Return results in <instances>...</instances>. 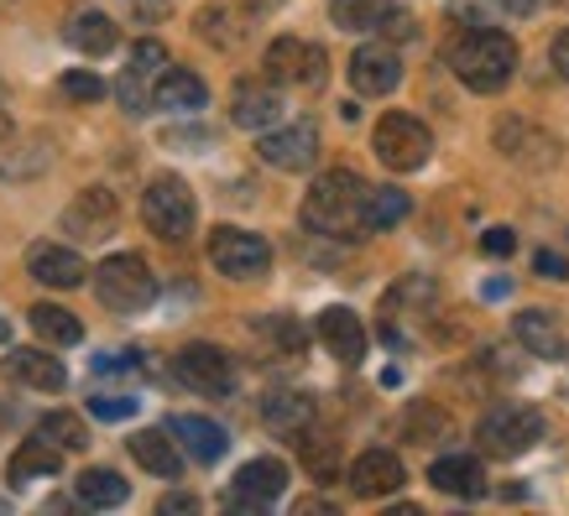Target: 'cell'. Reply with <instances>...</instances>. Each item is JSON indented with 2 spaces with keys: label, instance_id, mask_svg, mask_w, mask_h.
<instances>
[{
  "label": "cell",
  "instance_id": "cell-21",
  "mask_svg": "<svg viewBox=\"0 0 569 516\" xmlns=\"http://www.w3.org/2000/svg\"><path fill=\"white\" fill-rule=\"evenodd\" d=\"M168 428H173V438L183 444V454L199 459V465H214V459H224V448H230V433H224L220 423H209V417L178 413V417H168Z\"/></svg>",
  "mask_w": 569,
  "mask_h": 516
},
{
  "label": "cell",
  "instance_id": "cell-22",
  "mask_svg": "<svg viewBox=\"0 0 569 516\" xmlns=\"http://www.w3.org/2000/svg\"><path fill=\"white\" fill-rule=\"evenodd\" d=\"M131 459L141 469H152L162 480H178L183 475V454H178L173 428H137L131 433Z\"/></svg>",
  "mask_w": 569,
  "mask_h": 516
},
{
  "label": "cell",
  "instance_id": "cell-20",
  "mask_svg": "<svg viewBox=\"0 0 569 516\" xmlns=\"http://www.w3.org/2000/svg\"><path fill=\"white\" fill-rule=\"evenodd\" d=\"M277 115H282V94H277L267 79L261 84H236V100H230V121L241 125V131H272Z\"/></svg>",
  "mask_w": 569,
  "mask_h": 516
},
{
  "label": "cell",
  "instance_id": "cell-2",
  "mask_svg": "<svg viewBox=\"0 0 569 516\" xmlns=\"http://www.w3.org/2000/svg\"><path fill=\"white\" fill-rule=\"evenodd\" d=\"M449 69L466 89L476 94H497L507 89V79L518 73V42L497 27H470V32L455 37V48H449Z\"/></svg>",
  "mask_w": 569,
  "mask_h": 516
},
{
  "label": "cell",
  "instance_id": "cell-3",
  "mask_svg": "<svg viewBox=\"0 0 569 516\" xmlns=\"http://www.w3.org/2000/svg\"><path fill=\"white\" fill-rule=\"evenodd\" d=\"M94 297H100L110 313L131 318V313H147L157 303V276L137 251H121V256H110L94 266Z\"/></svg>",
  "mask_w": 569,
  "mask_h": 516
},
{
  "label": "cell",
  "instance_id": "cell-35",
  "mask_svg": "<svg viewBox=\"0 0 569 516\" xmlns=\"http://www.w3.org/2000/svg\"><path fill=\"white\" fill-rule=\"evenodd\" d=\"M408 220V193L402 189H371V224L377 230H392V224Z\"/></svg>",
  "mask_w": 569,
  "mask_h": 516
},
{
  "label": "cell",
  "instance_id": "cell-7",
  "mask_svg": "<svg viewBox=\"0 0 569 516\" xmlns=\"http://www.w3.org/2000/svg\"><path fill=\"white\" fill-rule=\"evenodd\" d=\"M209 261H214V272H224L230 282H257V276L272 272V245L251 235V230H230L220 224L214 235H209Z\"/></svg>",
  "mask_w": 569,
  "mask_h": 516
},
{
  "label": "cell",
  "instance_id": "cell-29",
  "mask_svg": "<svg viewBox=\"0 0 569 516\" xmlns=\"http://www.w3.org/2000/svg\"><path fill=\"white\" fill-rule=\"evenodd\" d=\"M157 104H162V110H178V115H193V110L209 104V84L189 69H168L157 79Z\"/></svg>",
  "mask_w": 569,
  "mask_h": 516
},
{
  "label": "cell",
  "instance_id": "cell-46",
  "mask_svg": "<svg viewBox=\"0 0 569 516\" xmlns=\"http://www.w3.org/2000/svg\"><path fill=\"white\" fill-rule=\"evenodd\" d=\"M0 100H6V79H0Z\"/></svg>",
  "mask_w": 569,
  "mask_h": 516
},
{
  "label": "cell",
  "instance_id": "cell-12",
  "mask_svg": "<svg viewBox=\"0 0 569 516\" xmlns=\"http://www.w3.org/2000/svg\"><path fill=\"white\" fill-rule=\"evenodd\" d=\"M288 490V465L282 459H251V465L236 469V480L224 490V506L230 512H267L277 506Z\"/></svg>",
  "mask_w": 569,
  "mask_h": 516
},
{
  "label": "cell",
  "instance_id": "cell-26",
  "mask_svg": "<svg viewBox=\"0 0 569 516\" xmlns=\"http://www.w3.org/2000/svg\"><path fill=\"white\" fill-rule=\"evenodd\" d=\"M63 37H69V48L84 52V58H110V52L121 48V32H116V21L100 17V11H79V17H69Z\"/></svg>",
  "mask_w": 569,
  "mask_h": 516
},
{
  "label": "cell",
  "instance_id": "cell-41",
  "mask_svg": "<svg viewBox=\"0 0 569 516\" xmlns=\"http://www.w3.org/2000/svg\"><path fill=\"white\" fill-rule=\"evenodd\" d=\"M533 266H538V276H553V282H565V276H569V261L553 256V251H538Z\"/></svg>",
  "mask_w": 569,
  "mask_h": 516
},
{
  "label": "cell",
  "instance_id": "cell-30",
  "mask_svg": "<svg viewBox=\"0 0 569 516\" xmlns=\"http://www.w3.org/2000/svg\"><path fill=\"white\" fill-rule=\"evenodd\" d=\"M402 438L418 448L449 444V438H455V423H449V413H439L433 402H413V407L402 413Z\"/></svg>",
  "mask_w": 569,
  "mask_h": 516
},
{
  "label": "cell",
  "instance_id": "cell-28",
  "mask_svg": "<svg viewBox=\"0 0 569 516\" xmlns=\"http://www.w3.org/2000/svg\"><path fill=\"white\" fill-rule=\"evenodd\" d=\"M512 334H518V344L528 355H538V361H559V355H565V334H559V324H553L543 308L518 313V318H512Z\"/></svg>",
  "mask_w": 569,
  "mask_h": 516
},
{
  "label": "cell",
  "instance_id": "cell-32",
  "mask_svg": "<svg viewBox=\"0 0 569 516\" xmlns=\"http://www.w3.org/2000/svg\"><path fill=\"white\" fill-rule=\"evenodd\" d=\"M32 328H37V340H48V344H79L84 340V324H79L69 308H58V303H37Z\"/></svg>",
  "mask_w": 569,
  "mask_h": 516
},
{
  "label": "cell",
  "instance_id": "cell-18",
  "mask_svg": "<svg viewBox=\"0 0 569 516\" xmlns=\"http://www.w3.org/2000/svg\"><path fill=\"white\" fill-rule=\"evenodd\" d=\"M0 371L17 381V386H32V392H63V381H69V371L58 365V355H48V350H11L6 361H0Z\"/></svg>",
  "mask_w": 569,
  "mask_h": 516
},
{
  "label": "cell",
  "instance_id": "cell-16",
  "mask_svg": "<svg viewBox=\"0 0 569 516\" xmlns=\"http://www.w3.org/2000/svg\"><path fill=\"white\" fill-rule=\"evenodd\" d=\"M350 490L361 500L397 496L402 490V459H397L392 448H366L361 459L350 465Z\"/></svg>",
  "mask_w": 569,
  "mask_h": 516
},
{
  "label": "cell",
  "instance_id": "cell-1",
  "mask_svg": "<svg viewBox=\"0 0 569 516\" xmlns=\"http://www.w3.org/2000/svg\"><path fill=\"white\" fill-rule=\"evenodd\" d=\"M303 230L325 235V241H366L377 224H371V189L361 172H325L303 199Z\"/></svg>",
  "mask_w": 569,
  "mask_h": 516
},
{
  "label": "cell",
  "instance_id": "cell-14",
  "mask_svg": "<svg viewBox=\"0 0 569 516\" xmlns=\"http://www.w3.org/2000/svg\"><path fill=\"white\" fill-rule=\"evenodd\" d=\"M402 84V58H397L392 42H366V48L350 52V89L366 94V100H381Z\"/></svg>",
  "mask_w": 569,
  "mask_h": 516
},
{
  "label": "cell",
  "instance_id": "cell-45",
  "mask_svg": "<svg viewBox=\"0 0 569 516\" xmlns=\"http://www.w3.org/2000/svg\"><path fill=\"white\" fill-rule=\"evenodd\" d=\"M6 340H11V324H6V318H0V344H6Z\"/></svg>",
  "mask_w": 569,
  "mask_h": 516
},
{
  "label": "cell",
  "instance_id": "cell-17",
  "mask_svg": "<svg viewBox=\"0 0 569 516\" xmlns=\"http://www.w3.org/2000/svg\"><path fill=\"white\" fill-rule=\"evenodd\" d=\"M497 146H501V156H512L522 168H553V162H559V141L528 121H501Z\"/></svg>",
  "mask_w": 569,
  "mask_h": 516
},
{
  "label": "cell",
  "instance_id": "cell-31",
  "mask_svg": "<svg viewBox=\"0 0 569 516\" xmlns=\"http://www.w3.org/2000/svg\"><path fill=\"white\" fill-rule=\"evenodd\" d=\"M246 32H251V21H246V11H236V6H204V11H199V37L214 42V48H241Z\"/></svg>",
  "mask_w": 569,
  "mask_h": 516
},
{
  "label": "cell",
  "instance_id": "cell-37",
  "mask_svg": "<svg viewBox=\"0 0 569 516\" xmlns=\"http://www.w3.org/2000/svg\"><path fill=\"white\" fill-rule=\"evenodd\" d=\"M89 413L104 417V423H121V417L137 413V396L131 392H94L89 396Z\"/></svg>",
  "mask_w": 569,
  "mask_h": 516
},
{
  "label": "cell",
  "instance_id": "cell-23",
  "mask_svg": "<svg viewBox=\"0 0 569 516\" xmlns=\"http://www.w3.org/2000/svg\"><path fill=\"white\" fill-rule=\"evenodd\" d=\"M319 340L340 365H361L366 355V328L350 308H325L319 313Z\"/></svg>",
  "mask_w": 569,
  "mask_h": 516
},
{
  "label": "cell",
  "instance_id": "cell-9",
  "mask_svg": "<svg viewBox=\"0 0 569 516\" xmlns=\"http://www.w3.org/2000/svg\"><path fill=\"white\" fill-rule=\"evenodd\" d=\"M173 376L189 386V392L199 396H224L230 386H236V361L224 355L220 344H183L173 355Z\"/></svg>",
  "mask_w": 569,
  "mask_h": 516
},
{
  "label": "cell",
  "instance_id": "cell-5",
  "mask_svg": "<svg viewBox=\"0 0 569 516\" xmlns=\"http://www.w3.org/2000/svg\"><path fill=\"white\" fill-rule=\"evenodd\" d=\"M538 438H543V413H538V407H522V402H507L497 413H486L481 428H476V444H481V454H491V459H518Z\"/></svg>",
  "mask_w": 569,
  "mask_h": 516
},
{
  "label": "cell",
  "instance_id": "cell-34",
  "mask_svg": "<svg viewBox=\"0 0 569 516\" xmlns=\"http://www.w3.org/2000/svg\"><path fill=\"white\" fill-rule=\"evenodd\" d=\"M37 433L52 438L58 448H84L89 444V428H84V417L79 413H48L42 423H37Z\"/></svg>",
  "mask_w": 569,
  "mask_h": 516
},
{
  "label": "cell",
  "instance_id": "cell-19",
  "mask_svg": "<svg viewBox=\"0 0 569 516\" xmlns=\"http://www.w3.org/2000/svg\"><path fill=\"white\" fill-rule=\"evenodd\" d=\"M27 272L37 276V282H42V287H63V293H69V287H79V282H84V261L73 256L69 245H52V241H37L32 251H27Z\"/></svg>",
  "mask_w": 569,
  "mask_h": 516
},
{
  "label": "cell",
  "instance_id": "cell-25",
  "mask_svg": "<svg viewBox=\"0 0 569 516\" xmlns=\"http://www.w3.org/2000/svg\"><path fill=\"white\" fill-rule=\"evenodd\" d=\"M429 480H433V490H445V496L476 500L486 490V469H481V459H470V454H445V459H433Z\"/></svg>",
  "mask_w": 569,
  "mask_h": 516
},
{
  "label": "cell",
  "instance_id": "cell-4",
  "mask_svg": "<svg viewBox=\"0 0 569 516\" xmlns=\"http://www.w3.org/2000/svg\"><path fill=\"white\" fill-rule=\"evenodd\" d=\"M141 220L152 230L157 241H189L193 235V220H199V204H193V189L173 172H162L147 183L141 193Z\"/></svg>",
  "mask_w": 569,
  "mask_h": 516
},
{
  "label": "cell",
  "instance_id": "cell-42",
  "mask_svg": "<svg viewBox=\"0 0 569 516\" xmlns=\"http://www.w3.org/2000/svg\"><path fill=\"white\" fill-rule=\"evenodd\" d=\"M157 512H162V516H173V512H199V500H193L189 490H173V496L157 500Z\"/></svg>",
  "mask_w": 569,
  "mask_h": 516
},
{
  "label": "cell",
  "instance_id": "cell-10",
  "mask_svg": "<svg viewBox=\"0 0 569 516\" xmlns=\"http://www.w3.org/2000/svg\"><path fill=\"white\" fill-rule=\"evenodd\" d=\"M267 79L288 89H319L325 84V48L303 37H277L267 48Z\"/></svg>",
  "mask_w": 569,
  "mask_h": 516
},
{
  "label": "cell",
  "instance_id": "cell-38",
  "mask_svg": "<svg viewBox=\"0 0 569 516\" xmlns=\"http://www.w3.org/2000/svg\"><path fill=\"white\" fill-rule=\"evenodd\" d=\"M63 94H69V100H79V104H94L104 94V79L94 69H73V73H63Z\"/></svg>",
  "mask_w": 569,
  "mask_h": 516
},
{
  "label": "cell",
  "instance_id": "cell-13",
  "mask_svg": "<svg viewBox=\"0 0 569 516\" xmlns=\"http://www.w3.org/2000/svg\"><path fill=\"white\" fill-rule=\"evenodd\" d=\"M257 156L277 172H309L313 156H319V131H313V121H293V125H277V131H261Z\"/></svg>",
  "mask_w": 569,
  "mask_h": 516
},
{
  "label": "cell",
  "instance_id": "cell-8",
  "mask_svg": "<svg viewBox=\"0 0 569 516\" xmlns=\"http://www.w3.org/2000/svg\"><path fill=\"white\" fill-rule=\"evenodd\" d=\"M329 21L340 32H381L387 42H408L418 32L397 0H329Z\"/></svg>",
  "mask_w": 569,
  "mask_h": 516
},
{
  "label": "cell",
  "instance_id": "cell-44",
  "mask_svg": "<svg viewBox=\"0 0 569 516\" xmlns=\"http://www.w3.org/2000/svg\"><path fill=\"white\" fill-rule=\"evenodd\" d=\"M486 6H497L501 17H528V11H533L538 0H486Z\"/></svg>",
  "mask_w": 569,
  "mask_h": 516
},
{
  "label": "cell",
  "instance_id": "cell-24",
  "mask_svg": "<svg viewBox=\"0 0 569 516\" xmlns=\"http://www.w3.org/2000/svg\"><path fill=\"white\" fill-rule=\"evenodd\" d=\"M63 469V448L52 444V438H27V444L11 454V465H6V480L11 485H32V480H52Z\"/></svg>",
  "mask_w": 569,
  "mask_h": 516
},
{
  "label": "cell",
  "instance_id": "cell-15",
  "mask_svg": "<svg viewBox=\"0 0 569 516\" xmlns=\"http://www.w3.org/2000/svg\"><path fill=\"white\" fill-rule=\"evenodd\" d=\"M116 220H121V204H116L110 189H84L63 209V230L79 235V241H104V235L116 230Z\"/></svg>",
  "mask_w": 569,
  "mask_h": 516
},
{
  "label": "cell",
  "instance_id": "cell-33",
  "mask_svg": "<svg viewBox=\"0 0 569 516\" xmlns=\"http://www.w3.org/2000/svg\"><path fill=\"white\" fill-rule=\"evenodd\" d=\"M131 496V485L121 480V475H116V469H84V475H79V500H84V506H121V500Z\"/></svg>",
  "mask_w": 569,
  "mask_h": 516
},
{
  "label": "cell",
  "instance_id": "cell-43",
  "mask_svg": "<svg viewBox=\"0 0 569 516\" xmlns=\"http://www.w3.org/2000/svg\"><path fill=\"white\" fill-rule=\"evenodd\" d=\"M553 69H559V79H569V32L553 37Z\"/></svg>",
  "mask_w": 569,
  "mask_h": 516
},
{
  "label": "cell",
  "instance_id": "cell-27",
  "mask_svg": "<svg viewBox=\"0 0 569 516\" xmlns=\"http://www.w3.org/2000/svg\"><path fill=\"white\" fill-rule=\"evenodd\" d=\"M261 423H267L272 433L298 438V433L313 423V396L309 392H272V396H261Z\"/></svg>",
  "mask_w": 569,
  "mask_h": 516
},
{
  "label": "cell",
  "instance_id": "cell-39",
  "mask_svg": "<svg viewBox=\"0 0 569 516\" xmlns=\"http://www.w3.org/2000/svg\"><path fill=\"white\" fill-rule=\"evenodd\" d=\"M126 11H131V21H141V27H157V21H168V0H121Z\"/></svg>",
  "mask_w": 569,
  "mask_h": 516
},
{
  "label": "cell",
  "instance_id": "cell-36",
  "mask_svg": "<svg viewBox=\"0 0 569 516\" xmlns=\"http://www.w3.org/2000/svg\"><path fill=\"white\" fill-rule=\"evenodd\" d=\"M293 444H298V454H303V465H309L319 480H329V475H335V438H313V433L303 428Z\"/></svg>",
  "mask_w": 569,
  "mask_h": 516
},
{
  "label": "cell",
  "instance_id": "cell-40",
  "mask_svg": "<svg viewBox=\"0 0 569 516\" xmlns=\"http://www.w3.org/2000/svg\"><path fill=\"white\" fill-rule=\"evenodd\" d=\"M512 245H518V235H512V230H501V224L481 235V251H486V256H512Z\"/></svg>",
  "mask_w": 569,
  "mask_h": 516
},
{
  "label": "cell",
  "instance_id": "cell-11",
  "mask_svg": "<svg viewBox=\"0 0 569 516\" xmlns=\"http://www.w3.org/2000/svg\"><path fill=\"white\" fill-rule=\"evenodd\" d=\"M168 73V48L162 42H137L131 48V63L126 73L116 79V94H121V110L126 115H141L157 104V79Z\"/></svg>",
  "mask_w": 569,
  "mask_h": 516
},
{
  "label": "cell",
  "instance_id": "cell-6",
  "mask_svg": "<svg viewBox=\"0 0 569 516\" xmlns=\"http://www.w3.org/2000/svg\"><path fill=\"white\" fill-rule=\"evenodd\" d=\"M371 146H377L381 168L418 172L433 152V136H429V125L413 121V115H381L377 131H371Z\"/></svg>",
  "mask_w": 569,
  "mask_h": 516
}]
</instances>
